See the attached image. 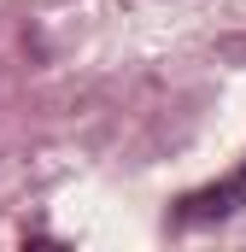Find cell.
Returning <instances> with one entry per match:
<instances>
[{
    "mask_svg": "<svg viewBox=\"0 0 246 252\" xmlns=\"http://www.w3.org/2000/svg\"><path fill=\"white\" fill-rule=\"evenodd\" d=\"M246 205V164L235 176H223V182H211V188L187 193L182 205H176V223H223V217H235Z\"/></svg>",
    "mask_w": 246,
    "mask_h": 252,
    "instance_id": "cell-1",
    "label": "cell"
}]
</instances>
